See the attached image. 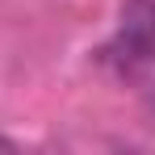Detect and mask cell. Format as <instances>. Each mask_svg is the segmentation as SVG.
Instances as JSON below:
<instances>
[{
  "mask_svg": "<svg viewBox=\"0 0 155 155\" xmlns=\"http://www.w3.org/2000/svg\"><path fill=\"white\" fill-rule=\"evenodd\" d=\"M0 151H17V143H13V138H4V134H0Z\"/></svg>",
  "mask_w": 155,
  "mask_h": 155,
  "instance_id": "obj_2",
  "label": "cell"
},
{
  "mask_svg": "<svg viewBox=\"0 0 155 155\" xmlns=\"http://www.w3.org/2000/svg\"><path fill=\"white\" fill-rule=\"evenodd\" d=\"M109 54L126 67L155 63V0H122Z\"/></svg>",
  "mask_w": 155,
  "mask_h": 155,
  "instance_id": "obj_1",
  "label": "cell"
}]
</instances>
